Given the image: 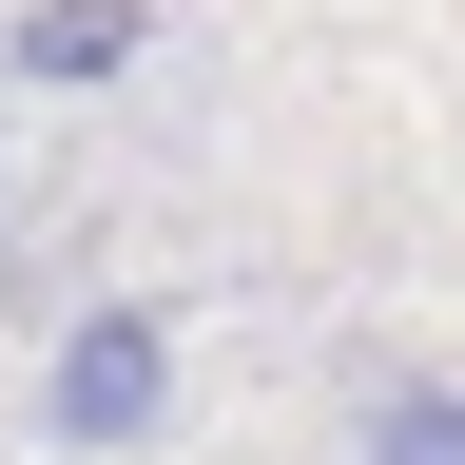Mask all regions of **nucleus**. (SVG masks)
Returning <instances> with one entry per match:
<instances>
[{"mask_svg": "<svg viewBox=\"0 0 465 465\" xmlns=\"http://www.w3.org/2000/svg\"><path fill=\"white\" fill-rule=\"evenodd\" d=\"M155 58V0H20L0 20V78L20 97H97V78H136Z\"/></svg>", "mask_w": 465, "mask_h": 465, "instance_id": "2", "label": "nucleus"}, {"mask_svg": "<svg viewBox=\"0 0 465 465\" xmlns=\"http://www.w3.org/2000/svg\"><path fill=\"white\" fill-rule=\"evenodd\" d=\"M349 465H465V369H388L349 407Z\"/></svg>", "mask_w": 465, "mask_h": 465, "instance_id": "3", "label": "nucleus"}, {"mask_svg": "<svg viewBox=\"0 0 465 465\" xmlns=\"http://www.w3.org/2000/svg\"><path fill=\"white\" fill-rule=\"evenodd\" d=\"M155 427H174V311H155V291L58 311V349H39V446L58 465H116V446H155Z\"/></svg>", "mask_w": 465, "mask_h": 465, "instance_id": "1", "label": "nucleus"}]
</instances>
